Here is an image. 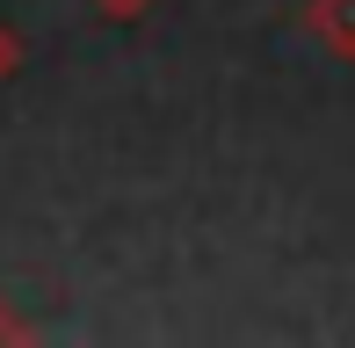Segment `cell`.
Returning a JSON list of instances; mask_svg holds the SVG:
<instances>
[{"mask_svg": "<svg viewBox=\"0 0 355 348\" xmlns=\"http://www.w3.org/2000/svg\"><path fill=\"white\" fill-rule=\"evenodd\" d=\"M304 37L355 66V0H304Z\"/></svg>", "mask_w": 355, "mask_h": 348, "instance_id": "6da1fadb", "label": "cell"}, {"mask_svg": "<svg viewBox=\"0 0 355 348\" xmlns=\"http://www.w3.org/2000/svg\"><path fill=\"white\" fill-rule=\"evenodd\" d=\"M15 73H22V29H15L8 15H0V87H8Z\"/></svg>", "mask_w": 355, "mask_h": 348, "instance_id": "7a4b0ae2", "label": "cell"}, {"mask_svg": "<svg viewBox=\"0 0 355 348\" xmlns=\"http://www.w3.org/2000/svg\"><path fill=\"white\" fill-rule=\"evenodd\" d=\"M94 15H109V22H138V15H153V0H87Z\"/></svg>", "mask_w": 355, "mask_h": 348, "instance_id": "3957f363", "label": "cell"}, {"mask_svg": "<svg viewBox=\"0 0 355 348\" xmlns=\"http://www.w3.org/2000/svg\"><path fill=\"white\" fill-rule=\"evenodd\" d=\"M29 334H37V327H29V320H22V312H15V305H8V297H0V341H29Z\"/></svg>", "mask_w": 355, "mask_h": 348, "instance_id": "277c9868", "label": "cell"}]
</instances>
